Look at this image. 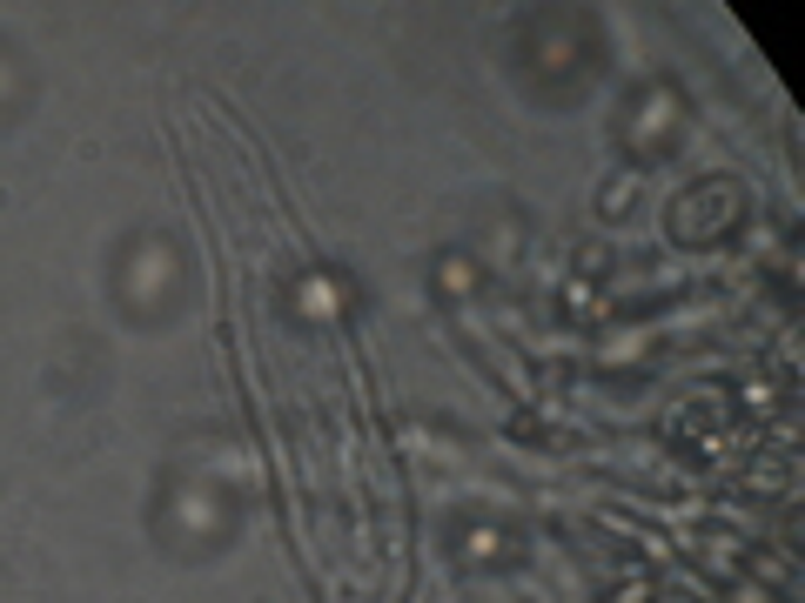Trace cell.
Segmentation results:
<instances>
[{
    "label": "cell",
    "mask_w": 805,
    "mask_h": 603,
    "mask_svg": "<svg viewBox=\"0 0 805 603\" xmlns=\"http://www.w3.org/2000/svg\"><path fill=\"white\" fill-rule=\"evenodd\" d=\"M444 289L464 295V289H470V262H450V269H444Z\"/></svg>",
    "instance_id": "cell-5"
},
{
    "label": "cell",
    "mask_w": 805,
    "mask_h": 603,
    "mask_svg": "<svg viewBox=\"0 0 805 603\" xmlns=\"http://www.w3.org/2000/svg\"><path fill=\"white\" fill-rule=\"evenodd\" d=\"M175 516H181L195 536H216V530H222V503H216L209 490H181V496H175Z\"/></svg>",
    "instance_id": "cell-2"
},
{
    "label": "cell",
    "mask_w": 805,
    "mask_h": 603,
    "mask_svg": "<svg viewBox=\"0 0 805 603\" xmlns=\"http://www.w3.org/2000/svg\"><path fill=\"white\" fill-rule=\"evenodd\" d=\"M464 550L490 563V556H504V536H497V530H470V536H464Z\"/></svg>",
    "instance_id": "cell-4"
},
{
    "label": "cell",
    "mask_w": 805,
    "mask_h": 603,
    "mask_svg": "<svg viewBox=\"0 0 805 603\" xmlns=\"http://www.w3.org/2000/svg\"><path fill=\"white\" fill-rule=\"evenodd\" d=\"M121 289H128V302H141V309H148L155 295H168V289H175V249L148 235V242L128 255V269H121Z\"/></svg>",
    "instance_id": "cell-1"
},
{
    "label": "cell",
    "mask_w": 805,
    "mask_h": 603,
    "mask_svg": "<svg viewBox=\"0 0 805 603\" xmlns=\"http://www.w3.org/2000/svg\"><path fill=\"white\" fill-rule=\"evenodd\" d=\"M336 309H342V289H336L329 275H309V282H302V315H309V322H329Z\"/></svg>",
    "instance_id": "cell-3"
}]
</instances>
